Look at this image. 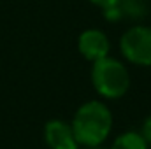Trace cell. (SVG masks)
<instances>
[{"mask_svg": "<svg viewBox=\"0 0 151 149\" xmlns=\"http://www.w3.org/2000/svg\"><path fill=\"white\" fill-rule=\"evenodd\" d=\"M70 126L77 144L86 148H99L111 133L113 116L106 104L97 100L86 102L77 109Z\"/></svg>", "mask_w": 151, "mask_h": 149, "instance_id": "6da1fadb", "label": "cell"}, {"mask_svg": "<svg viewBox=\"0 0 151 149\" xmlns=\"http://www.w3.org/2000/svg\"><path fill=\"white\" fill-rule=\"evenodd\" d=\"M119 49L123 56L135 65H151V28L132 27L119 39Z\"/></svg>", "mask_w": 151, "mask_h": 149, "instance_id": "3957f363", "label": "cell"}, {"mask_svg": "<svg viewBox=\"0 0 151 149\" xmlns=\"http://www.w3.org/2000/svg\"><path fill=\"white\" fill-rule=\"evenodd\" d=\"M107 21H118V19H137L146 16V5L142 0H119L116 5L104 9Z\"/></svg>", "mask_w": 151, "mask_h": 149, "instance_id": "8992f818", "label": "cell"}, {"mask_svg": "<svg viewBox=\"0 0 151 149\" xmlns=\"http://www.w3.org/2000/svg\"><path fill=\"white\" fill-rule=\"evenodd\" d=\"M46 142L51 149H77V140L74 137L72 126L62 119H53L44 128Z\"/></svg>", "mask_w": 151, "mask_h": 149, "instance_id": "5b68a950", "label": "cell"}, {"mask_svg": "<svg viewBox=\"0 0 151 149\" xmlns=\"http://www.w3.org/2000/svg\"><path fill=\"white\" fill-rule=\"evenodd\" d=\"M142 137L146 139L148 144H151V116L144 121V125H142Z\"/></svg>", "mask_w": 151, "mask_h": 149, "instance_id": "ba28073f", "label": "cell"}, {"mask_svg": "<svg viewBox=\"0 0 151 149\" xmlns=\"http://www.w3.org/2000/svg\"><path fill=\"white\" fill-rule=\"evenodd\" d=\"M77 47H79V53L86 60L99 62V60H102V58H106L109 54L111 44H109V39L106 37L104 32H100V30H86V32H83L79 35Z\"/></svg>", "mask_w": 151, "mask_h": 149, "instance_id": "277c9868", "label": "cell"}, {"mask_svg": "<svg viewBox=\"0 0 151 149\" xmlns=\"http://www.w3.org/2000/svg\"><path fill=\"white\" fill-rule=\"evenodd\" d=\"M91 82L102 97L116 100L128 91L130 75L121 62L106 56L99 62H93Z\"/></svg>", "mask_w": 151, "mask_h": 149, "instance_id": "7a4b0ae2", "label": "cell"}, {"mask_svg": "<svg viewBox=\"0 0 151 149\" xmlns=\"http://www.w3.org/2000/svg\"><path fill=\"white\" fill-rule=\"evenodd\" d=\"M90 149H99V148H90Z\"/></svg>", "mask_w": 151, "mask_h": 149, "instance_id": "30bf717a", "label": "cell"}, {"mask_svg": "<svg viewBox=\"0 0 151 149\" xmlns=\"http://www.w3.org/2000/svg\"><path fill=\"white\" fill-rule=\"evenodd\" d=\"M111 149H148V142L142 137V133L127 132L114 140Z\"/></svg>", "mask_w": 151, "mask_h": 149, "instance_id": "52a82bcc", "label": "cell"}, {"mask_svg": "<svg viewBox=\"0 0 151 149\" xmlns=\"http://www.w3.org/2000/svg\"><path fill=\"white\" fill-rule=\"evenodd\" d=\"M91 4H95V5H99V7H102V9H107V7H113L116 5L119 0H90Z\"/></svg>", "mask_w": 151, "mask_h": 149, "instance_id": "9c48e42d", "label": "cell"}]
</instances>
